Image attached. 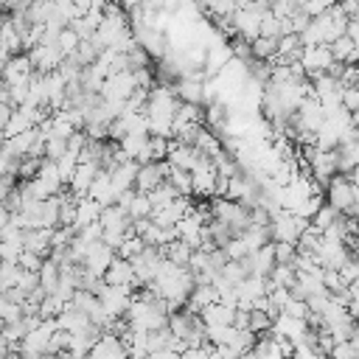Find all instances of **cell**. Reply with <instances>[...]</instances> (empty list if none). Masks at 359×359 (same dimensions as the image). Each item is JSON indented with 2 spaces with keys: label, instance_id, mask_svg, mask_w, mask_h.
<instances>
[{
  "label": "cell",
  "instance_id": "cell-21",
  "mask_svg": "<svg viewBox=\"0 0 359 359\" xmlns=\"http://www.w3.org/2000/svg\"><path fill=\"white\" fill-rule=\"evenodd\" d=\"M275 258H278V264H294L297 244L294 241H275Z\"/></svg>",
  "mask_w": 359,
  "mask_h": 359
},
{
  "label": "cell",
  "instance_id": "cell-12",
  "mask_svg": "<svg viewBox=\"0 0 359 359\" xmlns=\"http://www.w3.org/2000/svg\"><path fill=\"white\" fill-rule=\"evenodd\" d=\"M165 182H171L177 194H185V196H191V194H194V174H191L188 168H180V165H168Z\"/></svg>",
  "mask_w": 359,
  "mask_h": 359
},
{
  "label": "cell",
  "instance_id": "cell-13",
  "mask_svg": "<svg viewBox=\"0 0 359 359\" xmlns=\"http://www.w3.org/2000/svg\"><path fill=\"white\" fill-rule=\"evenodd\" d=\"M163 252H165V258H171L174 264H180V266H188L191 264V255H194V247L185 241V238H171L165 247H163Z\"/></svg>",
  "mask_w": 359,
  "mask_h": 359
},
{
  "label": "cell",
  "instance_id": "cell-11",
  "mask_svg": "<svg viewBox=\"0 0 359 359\" xmlns=\"http://www.w3.org/2000/svg\"><path fill=\"white\" fill-rule=\"evenodd\" d=\"M101 210H104V205L98 202V199H93L90 194L87 196H79V202H76V227H84V224H93V222H98L101 219Z\"/></svg>",
  "mask_w": 359,
  "mask_h": 359
},
{
  "label": "cell",
  "instance_id": "cell-7",
  "mask_svg": "<svg viewBox=\"0 0 359 359\" xmlns=\"http://www.w3.org/2000/svg\"><path fill=\"white\" fill-rule=\"evenodd\" d=\"M129 351H126V345H123V339H121V334H115L112 328H107L104 334H101V339L93 345V351H90V356H126Z\"/></svg>",
  "mask_w": 359,
  "mask_h": 359
},
{
  "label": "cell",
  "instance_id": "cell-25",
  "mask_svg": "<svg viewBox=\"0 0 359 359\" xmlns=\"http://www.w3.org/2000/svg\"><path fill=\"white\" fill-rule=\"evenodd\" d=\"M345 34H348V36H351V39L359 45V17H351V20H348V28H345Z\"/></svg>",
  "mask_w": 359,
  "mask_h": 359
},
{
  "label": "cell",
  "instance_id": "cell-4",
  "mask_svg": "<svg viewBox=\"0 0 359 359\" xmlns=\"http://www.w3.org/2000/svg\"><path fill=\"white\" fill-rule=\"evenodd\" d=\"M104 280L107 283H112V286H123V289H137L140 286V278L135 275V266H132V261L129 258H123V255H115V261L109 264V269L104 272Z\"/></svg>",
  "mask_w": 359,
  "mask_h": 359
},
{
  "label": "cell",
  "instance_id": "cell-15",
  "mask_svg": "<svg viewBox=\"0 0 359 359\" xmlns=\"http://www.w3.org/2000/svg\"><path fill=\"white\" fill-rule=\"evenodd\" d=\"M252 56L255 59H264V62H269V59H275L278 56V36H255L252 39Z\"/></svg>",
  "mask_w": 359,
  "mask_h": 359
},
{
  "label": "cell",
  "instance_id": "cell-18",
  "mask_svg": "<svg viewBox=\"0 0 359 359\" xmlns=\"http://www.w3.org/2000/svg\"><path fill=\"white\" fill-rule=\"evenodd\" d=\"M168 149H171V137L149 132V151H151L154 160H165L168 157Z\"/></svg>",
  "mask_w": 359,
  "mask_h": 359
},
{
  "label": "cell",
  "instance_id": "cell-23",
  "mask_svg": "<svg viewBox=\"0 0 359 359\" xmlns=\"http://www.w3.org/2000/svg\"><path fill=\"white\" fill-rule=\"evenodd\" d=\"M261 34L264 36H280V17H275L272 11H264V17H261Z\"/></svg>",
  "mask_w": 359,
  "mask_h": 359
},
{
  "label": "cell",
  "instance_id": "cell-3",
  "mask_svg": "<svg viewBox=\"0 0 359 359\" xmlns=\"http://www.w3.org/2000/svg\"><path fill=\"white\" fill-rule=\"evenodd\" d=\"M168 160H149V163H140L137 168V180H135V188L149 194L154 191L160 182H165V174H168Z\"/></svg>",
  "mask_w": 359,
  "mask_h": 359
},
{
  "label": "cell",
  "instance_id": "cell-22",
  "mask_svg": "<svg viewBox=\"0 0 359 359\" xmlns=\"http://www.w3.org/2000/svg\"><path fill=\"white\" fill-rule=\"evenodd\" d=\"M67 137H48V146H45V157L48 160H59L62 154H67Z\"/></svg>",
  "mask_w": 359,
  "mask_h": 359
},
{
  "label": "cell",
  "instance_id": "cell-19",
  "mask_svg": "<svg viewBox=\"0 0 359 359\" xmlns=\"http://www.w3.org/2000/svg\"><path fill=\"white\" fill-rule=\"evenodd\" d=\"M56 42H59V48L65 50V56H70V53H76V48H79V42H81V36H79L70 25H65V28L59 31V39H56Z\"/></svg>",
  "mask_w": 359,
  "mask_h": 359
},
{
  "label": "cell",
  "instance_id": "cell-17",
  "mask_svg": "<svg viewBox=\"0 0 359 359\" xmlns=\"http://www.w3.org/2000/svg\"><path fill=\"white\" fill-rule=\"evenodd\" d=\"M356 48H359V45H356L348 34H342V36H337V39L331 42V50H334V56H337L339 62H351V56H353Z\"/></svg>",
  "mask_w": 359,
  "mask_h": 359
},
{
  "label": "cell",
  "instance_id": "cell-27",
  "mask_svg": "<svg viewBox=\"0 0 359 359\" xmlns=\"http://www.w3.org/2000/svg\"><path fill=\"white\" fill-rule=\"evenodd\" d=\"M351 177H353V182H356V185H359V163H356V168H353V171H351Z\"/></svg>",
  "mask_w": 359,
  "mask_h": 359
},
{
  "label": "cell",
  "instance_id": "cell-1",
  "mask_svg": "<svg viewBox=\"0 0 359 359\" xmlns=\"http://www.w3.org/2000/svg\"><path fill=\"white\" fill-rule=\"evenodd\" d=\"M356 188H359V185L353 182L351 174L337 171V174L328 180V185H325V202L334 205L339 213H345V210L353 205V199H356Z\"/></svg>",
  "mask_w": 359,
  "mask_h": 359
},
{
  "label": "cell",
  "instance_id": "cell-8",
  "mask_svg": "<svg viewBox=\"0 0 359 359\" xmlns=\"http://www.w3.org/2000/svg\"><path fill=\"white\" fill-rule=\"evenodd\" d=\"M98 171H101L98 163H79V168H76V174H73V180H70V191H73L76 196H87L93 180L98 177Z\"/></svg>",
  "mask_w": 359,
  "mask_h": 359
},
{
  "label": "cell",
  "instance_id": "cell-2",
  "mask_svg": "<svg viewBox=\"0 0 359 359\" xmlns=\"http://www.w3.org/2000/svg\"><path fill=\"white\" fill-rule=\"evenodd\" d=\"M334 59H337V56H334L331 45H306L303 53H300V62H303L309 79L317 76V73H325V70L334 65Z\"/></svg>",
  "mask_w": 359,
  "mask_h": 359
},
{
  "label": "cell",
  "instance_id": "cell-14",
  "mask_svg": "<svg viewBox=\"0 0 359 359\" xmlns=\"http://www.w3.org/2000/svg\"><path fill=\"white\" fill-rule=\"evenodd\" d=\"M269 280H272V289H275V286L292 289V286L297 283V266H294V264H275V269L269 272Z\"/></svg>",
  "mask_w": 359,
  "mask_h": 359
},
{
  "label": "cell",
  "instance_id": "cell-16",
  "mask_svg": "<svg viewBox=\"0 0 359 359\" xmlns=\"http://www.w3.org/2000/svg\"><path fill=\"white\" fill-rule=\"evenodd\" d=\"M146 247H149V244H146V238H143L140 233H129V236L123 238V244L118 247V255H123V258H129V261H132V258H137Z\"/></svg>",
  "mask_w": 359,
  "mask_h": 359
},
{
  "label": "cell",
  "instance_id": "cell-10",
  "mask_svg": "<svg viewBox=\"0 0 359 359\" xmlns=\"http://www.w3.org/2000/svg\"><path fill=\"white\" fill-rule=\"evenodd\" d=\"M199 314H202L205 325H230L233 317H236V306H230V303H224V300H216V303L205 306Z\"/></svg>",
  "mask_w": 359,
  "mask_h": 359
},
{
  "label": "cell",
  "instance_id": "cell-9",
  "mask_svg": "<svg viewBox=\"0 0 359 359\" xmlns=\"http://www.w3.org/2000/svg\"><path fill=\"white\" fill-rule=\"evenodd\" d=\"M90 196H93V199H98L104 208L118 202V191H115V185H112L109 171H104V168L98 171V177H95V180H93V185H90Z\"/></svg>",
  "mask_w": 359,
  "mask_h": 359
},
{
  "label": "cell",
  "instance_id": "cell-20",
  "mask_svg": "<svg viewBox=\"0 0 359 359\" xmlns=\"http://www.w3.org/2000/svg\"><path fill=\"white\" fill-rule=\"evenodd\" d=\"M337 216H339V210H337L334 205H328V202H325V205H323V208L314 213L311 224H314V227H320V230H325V227H331V224L337 222Z\"/></svg>",
  "mask_w": 359,
  "mask_h": 359
},
{
  "label": "cell",
  "instance_id": "cell-24",
  "mask_svg": "<svg viewBox=\"0 0 359 359\" xmlns=\"http://www.w3.org/2000/svg\"><path fill=\"white\" fill-rule=\"evenodd\" d=\"M342 107L348 112H359V84H348L342 93Z\"/></svg>",
  "mask_w": 359,
  "mask_h": 359
},
{
  "label": "cell",
  "instance_id": "cell-28",
  "mask_svg": "<svg viewBox=\"0 0 359 359\" xmlns=\"http://www.w3.org/2000/svg\"><path fill=\"white\" fill-rule=\"evenodd\" d=\"M351 115H353V123L359 126V112H351Z\"/></svg>",
  "mask_w": 359,
  "mask_h": 359
},
{
  "label": "cell",
  "instance_id": "cell-26",
  "mask_svg": "<svg viewBox=\"0 0 359 359\" xmlns=\"http://www.w3.org/2000/svg\"><path fill=\"white\" fill-rule=\"evenodd\" d=\"M339 3L348 11V17H359V0H339Z\"/></svg>",
  "mask_w": 359,
  "mask_h": 359
},
{
  "label": "cell",
  "instance_id": "cell-6",
  "mask_svg": "<svg viewBox=\"0 0 359 359\" xmlns=\"http://www.w3.org/2000/svg\"><path fill=\"white\" fill-rule=\"evenodd\" d=\"M244 264L250 266L252 275H269V272L275 269V264H278V258H275V241H266V244L255 247V250L244 258Z\"/></svg>",
  "mask_w": 359,
  "mask_h": 359
},
{
  "label": "cell",
  "instance_id": "cell-5",
  "mask_svg": "<svg viewBox=\"0 0 359 359\" xmlns=\"http://www.w3.org/2000/svg\"><path fill=\"white\" fill-rule=\"evenodd\" d=\"M261 17H264V11H258V8H252V6L238 8V11L233 14V28H236V34L252 42L255 36H261Z\"/></svg>",
  "mask_w": 359,
  "mask_h": 359
}]
</instances>
